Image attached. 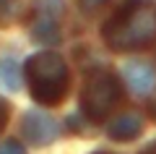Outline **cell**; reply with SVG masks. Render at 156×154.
Listing matches in <instances>:
<instances>
[{
    "instance_id": "6da1fadb",
    "label": "cell",
    "mask_w": 156,
    "mask_h": 154,
    "mask_svg": "<svg viewBox=\"0 0 156 154\" xmlns=\"http://www.w3.org/2000/svg\"><path fill=\"white\" fill-rule=\"evenodd\" d=\"M156 39V13L148 3L135 0L104 24V42L117 52L143 50Z\"/></svg>"
},
{
    "instance_id": "7a4b0ae2",
    "label": "cell",
    "mask_w": 156,
    "mask_h": 154,
    "mask_svg": "<svg viewBox=\"0 0 156 154\" xmlns=\"http://www.w3.org/2000/svg\"><path fill=\"white\" fill-rule=\"evenodd\" d=\"M31 94L42 105H57L68 92V66L57 52H37L26 63Z\"/></svg>"
},
{
    "instance_id": "3957f363",
    "label": "cell",
    "mask_w": 156,
    "mask_h": 154,
    "mask_svg": "<svg viewBox=\"0 0 156 154\" xmlns=\"http://www.w3.org/2000/svg\"><path fill=\"white\" fill-rule=\"evenodd\" d=\"M120 97H122L120 78L109 71H96L89 76L81 92V107L89 120H104L112 112V107L120 102Z\"/></svg>"
},
{
    "instance_id": "277c9868",
    "label": "cell",
    "mask_w": 156,
    "mask_h": 154,
    "mask_svg": "<svg viewBox=\"0 0 156 154\" xmlns=\"http://www.w3.org/2000/svg\"><path fill=\"white\" fill-rule=\"evenodd\" d=\"M60 0H42L37 6V18L31 24L37 42H60Z\"/></svg>"
},
{
    "instance_id": "5b68a950",
    "label": "cell",
    "mask_w": 156,
    "mask_h": 154,
    "mask_svg": "<svg viewBox=\"0 0 156 154\" xmlns=\"http://www.w3.org/2000/svg\"><path fill=\"white\" fill-rule=\"evenodd\" d=\"M23 136L34 146H47V144H52L60 136V126L50 115H44L39 110H31L23 115Z\"/></svg>"
},
{
    "instance_id": "8992f818",
    "label": "cell",
    "mask_w": 156,
    "mask_h": 154,
    "mask_svg": "<svg viewBox=\"0 0 156 154\" xmlns=\"http://www.w3.org/2000/svg\"><path fill=\"white\" fill-rule=\"evenodd\" d=\"M125 78H128L130 89H133L135 94H148V92H154V86H156V71L148 63H138V60L128 63V66H125Z\"/></svg>"
},
{
    "instance_id": "52a82bcc",
    "label": "cell",
    "mask_w": 156,
    "mask_h": 154,
    "mask_svg": "<svg viewBox=\"0 0 156 154\" xmlns=\"http://www.w3.org/2000/svg\"><path fill=\"white\" fill-rule=\"evenodd\" d=\"M143 131V118L138 112H125V115H117L115 120L107 126V136L115 138V141H128V138H135Z\"/></svg>"
},
{
    "instance_id": "ba28073f",
    "label": "cell",
    "mask_w": 156,
    "mask_h": 154,
    "mask_svg": "<svg viewBox=\"0 0 156 154\" xmlns=\"http://www.w3.org/2000/svg\"><path fill=\"white\" fill-rule=\"evenodd\" d=\"M0 86L8 92H18L21 89V68L13 58L0 60Z\"/></svg>"
},
{
    "instance_id": "9c48e42d",
    "label": "cell",
    "mask_w": 156,
    "mask_h": 154,
    "mask_svg": "<svg viewBox=\"0 0 156 154\" xmlns=\"http://www.w3.org/2000/svg\"><path fill=\"white\" fill-rule=\"evenodd\" d=\"M13 8H16V0H0V26L8 24V18L13 16Z\"/></svg>"
},
{
    "instance_id": "30bf717a",
    "label": "cell",
    "mask_w": 156,
    "mask_h": 154,
    "mask_svg": "<svg viewBox=\"0 0 156 154\" xmlns=\"http://www.w3.org/2000/svg\"><path fill=\"white\" fill-rule=\"evenodd\" d=\"M0 154H23V146L18 141H5L0 146Z\"/></svg>"
},
{
    "instance_id": "8fae6325",
    "label": "cell",
    "mask_w": 156,
    "mask_h": 154,
    "mask_svg": "<svg viewBox=\"0 0 156 154\" xmlns=\"http://www.w3.org/2000/svg\"><path fill=\"white\" fill-rule=\"evenodd\" d=\"M109 0H78V6L83 8V11H96V8H101V6H107Z\"/></svg>"
},
{
    "instance_id": "7c38bea8",
    "label": "cell",
    "mask_w": 156,
    "mask_h": 154,
    "mask_svg": "<svg viewBox=\"0 0 156 154\" xmlns=\"http://www.w3.org/2000/svg\"><path fill=\"white\" fill-rule=\"evenodd\" d=\"M5 120H8V105H5V102H0V131L5 128Z\"/></svg>"
},
{
    "instance_id": "4fadbf2b",
    "label": "cell",
    "mask_w": 156,
    "mask_h": 154,
    "mask_svg": "<svg viewBox=\"0 0 156 154\" xmlns=\"http://www.w3.org/2000/svg\"><path fill=\"white\" fill-rule=\"evenodd\" d=\"M143 154H156V144H151V146H148V149H146V152H143Z\"/></svg>"
},
{
    "instance_id": "5bb4252c",
    "label": "cell",
    "mask_w": 156,
    "mask_h": 154,
    "mask_svg": "<svg viewBox=\"0 0 156 154\" xmlns=\"http://www.w3.org/2000/svg\"><path fill=\"white\" fill-rule=\"evenodd\" d=\"M151 112H154V118H156V102H154V107H151Z\"/></svg>"
},
{
    "instance_id": "9a60e30c",
    "label": "cell",
    "mask_w": 156,
    "mask_h": 154,
    "mask_svg": "<svg viewBox=\"0 0 156 154\" xmlns=\"http://www.w3.org/2000/svg\"><path fill=\"white\" fill-rule=\"evenodd\" d=\"M99 154H104V152H99Z\"/></svg>"
}]
</instances>
